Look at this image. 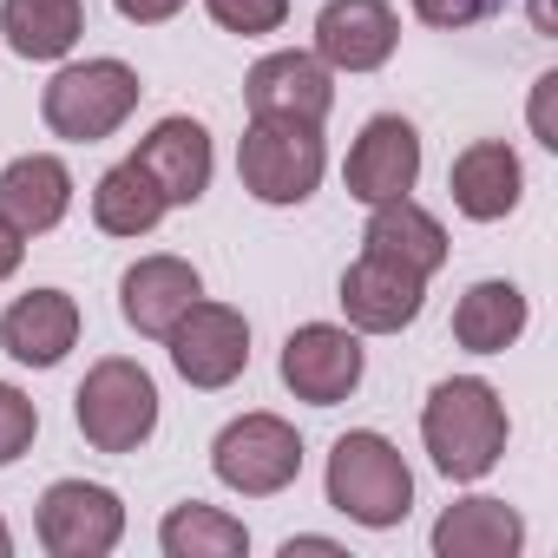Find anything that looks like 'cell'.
<instances>
[{
  "label": "cell",
  "instance_id": "obj_27",
  "mask_svg": "<svg viewBox=\"0 0 558 558\" xmlns=\"http://www.w3.org/2000/svg\"><path fill=\"white\" fill-rule=\"evenodd\" d=\"M499 14V0H414V21L421 27H440V34H460V27H480Z\"/></svg>",
  "mask_w": 558,
  "mask_h": 558
},
{
  "label": "cell",
  "instance_id": "obj_22",
  "mask_svg": "<svg viewBox=\"0 0 558 558\" xmlns=\"http://www.w3.org/2000/svg\"><path fill=\"white\" fill-rule=\"evenodd\" d=\"M0 34L21 60H66L86 34L80 0H0Z\"/></svg>",
  "mask_w": 558,
  "mask_h": 558
},
{
  "label": "cell",
  "instance_id": "obj_25",
  "mask_svg": "<svg viewBox=\"0 0 558 558\" xmlns=\"http://www.w3.org/2000/svg\"><path fill=\"white\" fill-rule=\"evenodd\" d=\"M204 14H210L223 34L256 40V34H276V27L290 21V0H204Z\"/></svg>",
  "mask_w": 558,
  "mask_h": 558
},
{
  "label": "cell",
  "instance_id": "obj_1",
  "mask_svg": "<svg viewBox=\"0 0 558 558\" xmlns=\"http://www.w3.org/2000/svg\"><path fill=\"white\" fill-rule=\"evenodd\" d=\"M421 440H427V453H434V466L447 480H460V486L486 480L499 466V453H506V401H499V388L480 381V375L440 381L427 395V408H421Z\"/></svg>",
  "mask_w": 558,
  "mask_h": 558
},
{
  "label": "cell",
  "instance_id": "obj_16",
  "mask_svg": "<svg viewBox=\"0 0 558 558\" xmlns=\"http://www.w3.org/2000/svg\"><path fill=\"white\" fill-rule=\"evenodd\" d=\"M447 191H453V210L473 217V223H499L519 210V191H525V171H519V151L506 138H473L453 171H447Z\"/></svg>",
  "mask_w": 558,
  "mask_h": 558
},
{
  "label": "cell",
  "instance_id": "obj_31",
  "mask_svg": "<svg viewBox=\"0 0 558 558\" xmlns=\"http://www.w3.org/2000/svg\"><path fill=\"white\" fill-rule=\"evenodd\" d=\"M290 551H323V558H342V545H336V538H290V545H283V558H290Z\"/></svg>",
  "mask_w": 558,
  "mask_h": 558
},
{
  "label": "cell",
  "instance_id": "obj_26",
  "mask_svg": "<svg viewBox=\"0 0 558 558\" xmlns=\"http://www.w3.org/2000/svg\"><path fill=\"white\" fill-rule=\"evenodd\" d=\"M40 434V408L14 388V381H0V466H14Z\"/></svg>",
  "mask_w": 558,
  "mask_h": 558
},
{
  "label": "cell",
  "instance_id": "obj_19",
  "mask_svg": "<svg viewBox=\"0 0 558 558\" xmlns=\"http://www.w3.org/2000/svg\"><path fill=\"white\" fill-rule=\"evenodd\" d=\"M362 250L368 256H388L414 276H434L447 263V230L434 210H421L414 197H395V204H368V230H362Z\"/></svg>",
  "mask_w": 558,
  "mask_h": 558
},
{
  "label": "cell",
  "instance_id": "obj_11",
  "mask_svg": "<svg viewBox=\"0 0 558 558\" xmlns=\"http://www.w3.org/2000/svg\"><path fill=\"white\" fill-rule=\"evenodd\" d=\"M349 197L355 204H395L414 191L421 178V132L401 112H375L362 125V138L349 145Z\"/></svg>",
  "mask_w": 558,
  "mask_h": 558
},
{
  "label": "cell",
  "instance_id": "obj_13",
  "mask_svg": "<svg viewBox=\"0 0 558 558\" xmlns=\"http://www.w3.org/2000/svg\"><path fill=\"white\" fill-rule=\"evenodd\" d=\"M401 47V21L388 0H329L316 14V60L329 73H375Z\"/></svg>",
  "mask_w": 558,
  "mask_h": 558
},
{
  "label": "cell",
  "instance_id": "obj_9",
  "mask_svg": "<svg viewBox=\"0 0 558 558\" xmlns=\"http://www.w3.org/2000/svg\"><path fill=\"white\" fill-rule=\"evenodd\" d=\"M283 388L310 408H336L362 388V336L336 323H303L283 342Z\"/></svg>",
  "mask_w": 558,
  "mask_h": 558
},
{
  "label": "cell",
  "instance_id": "obj_15",
  "mask_svg": "<svg viewBox=\"0 0 558 558\" xmlns=\"http://www.w3.org/2000/svg\"><path fill=\"white\" fill-rule=\"evenodd\" d=\"M132 158H138L145 178L165 191V204H197V197L210 191V132H204L191 112L158 119V125L138 138Z\"/></svg>",
  "mask_w": 558,
  "mask_h": 558
},
{
  "label": "cell",
  "instance_id": "obj_7",
  "mask_svg": "<svg viewBox=\"0 0 558 558\" xmlns=\"http://www.w3.org/2000/svg\"><path fill=\"white\" fill-rule=\"evenodd\" d=\"M40 545L53 558H106L119 538H125V506L112 486H93V480H53L40 493Z\"/></svg>",
  "mask_w": 558,
  "mask_h": 558
},
{
  "label": "cell",
  "instance_id": "obj_5",
  "mask_svg": "<svg viewBox=\"0 0 558 558\" xmlns=\"http://www.w3.org/2000/svg\"><path fill=\"white\" fill-rule=\"evenodd\" d=\"M73 421H80V434H86L93 453H138V447L158 434V381H151L138 362L106 355V362H93V375L80 381Z\"/></svg>",
  "mask_w": 558,
  "mask_h": 558
},
{
  "label": "cell",
  "instance_id": "obj_21",
  "mask_svg": "<svg viewBox=\"0 0 558 558\" xmlns=\"http://www.w3.org/2000/svg\"><path fill=\"white\" fill-rule=\"evenodd\" d=\"M532 310H525V290L506 283V276H486V283H473L453 310V342L473 349V355H506L519 336H525Z\"/></svg>",
  "mask_w": 558,
  "mask_h": 558
},
{
  "label": "cell",
  "instance_id": "obj_30",
  "mask_svg": "<svg viewBox=\"0 0 558 558\" xmlns=\"http://www.w3.org/2000/svg\"><path fill=\"white\" fill-rule=\"evenodd\" d=\"M21 256H27V236H21L8 217H0V283H8V276L21 269Z\"/></svg>",
  "mask_w": 558,
  "mask_h": 558
},
{
  "label": "cell",
  "instance_id": "obj_23",
  "mask_svg": "<svg viewBox=\"0 0 558 558\" xmlns=\"http://www.w3.org/2000/svg\"><path fill=\"white\" fill-rule=\"evenodd\" d=\"M165 210H171V204H165V191L145 178L138 158L112 165V171L93 184V223H99L106 236H145V230H158Z\"/></svg>",
  "mask_w": 558,
  "mask_h": 558
},
{
  "label": "cell",
  "instance_id": "obj_24",
  "mask_svg": "<svg viewBox=\"0 0 558 558\" xmlns=\"http://www.w3.org/2000/svg\"><path fill=\"white\" fill-rule=\"evenodd\" d=\"M158 545H165V558H243V551H250V525L230 519L223 506L184 499V506L165 512Z\"/></svg>",
  "mask_w": 558,
  "mask_h": 558
},
{
  "label": "cell",
  "instance_id": "obj_12",
  "mask_svg": "<svg viewBox=\"0 0 558 558\" xmlns=\"http://www.w3.org/2000/svg\"><path fill=\"white\" fill-rule=\"evenodd\" d=\"M427 303V276L388 263V256H368L342 269V310H349V329L355 336H401Z\"/></svg>",
  "mask_w": 558,
  "mask_h": 558
},
{
  "label": "cell",
  "instance_id": "obj_6",
  "mask_svg": "<svg viewBox=\"0 0 558 558\" xmlns=\"http://www.w3.org/2000/svg\"><path fill=\"white\" fill-rule=\"evenodd\" d=\"M210 473L243 493V499H269L296 486L303 473V434L283 414H236L217 440H210Z\"/></svg>",
  "mask_w": 558,
  "mask_h": 558
},
{
  "label": "cell",
  "instance_id": "obj_3",
  "mask_svg": "<svg viewBox=\"0 0 558 558\" xmlns=\"http://www.w3.org/2000/svg\"><path fill=\"white\" fill-rule=\"evenodd\" d=\"M323 125H303V119H250L243 145H236V178L256 204H310L316 184H323Z\"/></svg>",
  "mask_w": 558,
  "mask_h": 558
},
{
  "label": "cell",
  "instance_id": "obj_17",
  "mask_svg": "<svg viewBox=\"0 0 558 558\" xmlns=\"http://www.w3.org/2000/svg\"><path fill=\"white\" fill-rule=\"evenodd\" d=\"M73 342H80V303L66 290H27L0 316V349L21 368H60Z\"/></svg>",
  "mask_w": 558,
  "mask_h": 558
},
{
  "label": "cell",
  "instance_id": "obj_10",
  "mask_svg": "<svg viewBox=\"0 0 558 558\" xmlns=\"http://www.w3.org/2000/svg\"><path fill=\"white\" fill-rule=\"evenodd\" d=\"M243 106H250V119H303V125H323L329 106H336V80L303 47L263 53L250 66V80H243Z\"/></svg>",
  "mask_w": 558,
  "mask_h": 558
},
{
  "label": "cell",
  "instance_id": "obj_18",
  "mask_svg": "<svg viewBox=\"0 0 558 558\" xmlns=\"http://www.w3.org/2000/svg\"><path fill=\"white\" fill-rule=\"evenodd\" d=\"M66 210H73V171L53 151H27L0 171V217L21 236H47Z\"/></svg>",
  "mask_w": 558,
  "mask_h": 558
},
{
  "label": "cell",
  "instance_id": "obj_2",
  "mask_svg": "<svg viewBox=\"0 0 558 558\" xmlns=\"http://www.w3.org/2000/svg\"><path fill=\"white\" fill-rule=\"evenodd\" d=\"M329 506L368 532H388L414 512V473L401 447L375 427H355L329 447Z\"/></svg>",
  "mask_w": 558,
  "mask_h": 558
},
{
  "label": "cell",
  "instance_id": "obj_32",
  "mask_svg": "<svg viewBox=\"0 0 558 558\" xmlns=\"http://www.w3.org/2000/svg\"><path fill=\"white\" fill-rule=\"evenodd\" d=\"M532 21H538V34H551V0H532Z\"/></svg>",
  "mask_w": 558,
  "mask_h": 558
},
{
  "label": "cell",
  "instance_id": "obj_20",
  "mask_svg": "<svg viewBox=\"0 0 558 558\" xmlns=\"http://www.w3.org/2000/svg\"><path fill=\"white\" fill-rule=\"evenodd\" d=\"M519 545H525V519L506 499H453L434 519L440 558H512Z\"/></svg>",
  "mask_w": 558,
  "mask_h": 558
},
{
  "label": "cell",
  "instance_id": "obj_28",
  "mask_svg": "<svg viewBox=\"0 0 558 558\" xmlns=\"http://www.w3.org/2000/svg\"><path fill=\"white\" fill-rule=\"evenodd\" d=\"M551 93H558V73H545V80L532 86V132H538V145H551V151H558V125H551Z\"/></svg>",
  "mask_w": 558,
  "mask_h": 558
},
{
  "label": "cell",
  "instance_id": "obj_33",
  "mask_svg": "<svg viewBox=\"0 0 558 558\" xmlns=\"http://www.w3.org/2000/svg\"><path fill=\"white\" fill-rule=\"evenodd\" d=\"M14 551V532H8V519H0V558H8Z\"/></svg>",
  "mask_w": 558,
  "mask_h": 558
},
{
  "label": "cell",
  "instance_id": "obj_29",
  "mask_svg": "<svg viewBox=\"0 0 558 558\" xmlns=\"http://www.w3.org/2000/svg\"><path fill=\"white\" fill-rule=\"evenodd\" d=\"M112 8H119L132 27H158V21H171V14L184 8V0H112Z\"/></svg>",
  "mask_w": 558,
  "mask_h": 558
},
{
  "label": "cell",
  "instance_id": "obj_14",
  "mask_svg": "<svg viewBox=\"0 0 558 558\" xmlns=\"http://www.w3.org/2000/svg\"><path fill=\"white\" fill-rule=\"evenodd\" d=\"M197 296H204V283H197V269H191L184 256H138V263L119 276V316H125L138 336H151V342H165L171 323H178Z\"/></svg>",
  "mask_w": 558,
  "mask_h": 558
},
{
  "label": "cell",
  "instance_id": "obj_4",
  "mask_svg": "<svg viewBox=\"0 0 558 558\" xmlns=\"http://www.w3.org/2000/svg\"><path fill=\"white\" fill-rule=\"evenodd\" d=\"M138 73L125 60H73L47 80L40 93V119L53 125V138H73V145H93V138H112L132 112H138Z\"/></svg>",
  "mask_w": 558,
  "mask_h": 558
},
{
  "label": "cell",
  "instance_id": "obj_8",
  "mask_svg": "<svg viewBox=\"0 0 558 558\" xmlns=\"http://www.w3.org/2000/svg\"><path fill=\"white\" fill-rule=\"evenodd\" d=\"M171 368L191 381V388H230L243 368H250V323L243 310L230 303H191L178 323H171Z\"/></svg>",
  "mask_w": 558,
  "mask_h": 558
}]
</instances>
